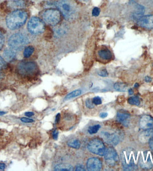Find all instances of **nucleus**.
<instances>
[{"mask_svg": "<svg viewBox=\"0 0 153 171\" xmlns=\"http://www.w3.org/2000/svg\"><path fill=\"white\" fill-rule=\"evenodd\" d=\"M28 18V14L26 11L17 9L12 12L6 18V24L11 30H15L23 26Z\"/></svg>", "mask_w": 153, "mask_h": 171, "instance_id": "f257e3e1", "label": "nucleus"}, {"mask_svg": "<svg viewBox=\"0 0 153 171\" xmlns=\"http://www.w3.org/2000/svg\"><path fill=\"white\" fill-rule=\"evenodd\" d=\"M57 5L64 17L67 20L75 18L78 14V5L75 0H61Z\"/></svg>", "mask_w": 153, "mask_h": 171, "instance_id": "f03ea898", "label": "nucleus"}, {"mask_svg": "<svg viewBox=\"0 0 153 171\" xmlns=\"http://www.w3.org/2000/svg\"><path fill=\"white\" fill-rule=\"evenodd\" d=\"M138 153L131 147L123 150L120 154V159L124 170L134 171L138 168L137 166Z\"/></svg>", "mask_w": 153, "mask_h": 171, "instance_id": "7ed1b4c3", "label": "nucleus"}, {"mask_svg": "<svg viewBox=\"0 0 153 171\" xmlns=\"http://www.w3.org/2000/svg\"><path fill=\"white\" fill-rule=\"evenodd\" d=\"M29 42L27 36L22 33H16L9 37L8 45L14 51H19L23 49Z\"/></svg>", "mask_w": 153, "mask_h": 171, "instance_id": "20e7f679", "label": "nucleus"}, {"mask_svg": "<svg viewBox=\"0 0 153 171\" xmlns=\"http://www.w3.org/2000/svg\"><path fill=\"white\" fill-rule=\"evenodd\" d=\"M17 70L20 74L28 76L37 73L38 67L34 62L23 61L19 63L17 66Z\"/></svg>", "mask_w": 153, "mask_h": 171, "instance_id": "39448f33", "label": "nucleus"}, {"mask_svg": "<svg viewBox=\"0 0 153 171\" xmlns=\"http://www.w3.org/2000/svg\"><path fill=\"white\" fill-rule=\"evenodd\" d=\"M27 29L29 32L33 35L41 34L45 31V23L39 18L32 17L28 22Z\"/></svg>", "mask_w": 153, "mask_h": 171, "instance_id": "423d86ee", "label": "nucleus"}, {"mask_svg": "<svg viewBox=\"0 0 153 171\" xmlns=\"http://www.w3.org/2000/svg\"><path fill=\"white\" fill-rule=\"evenodd\" d=\"M43 19L47 24L51 26L57 25L61 20L60 11L55 9H49L43 13Z\"/></svg>", "mask_w": 153, "mask_h": 171, "instance_id": "0eeeda50", "label": "nucleus"}, {"mask_svg": "<svg viewBox=\"0 0 153 171\" xmlns=\"http://www.w3.org/2000/svg\"><path fill=\"white\" fill-rule=\"evenodd\" d=\"M87 149L92 153L100 156H104L106 150L104 143L97 139L90 140L87 145Z\"/></svg>", "mask_w": 153, "mask_h": 171, "instance_id": "6e6552de", "label": "nucleus"}, {"mask_svg": "<svg viewBox=\"0 0 153 171\" xmlns=\"http://www.w3.org/2000/svg\"><path fill=\"white\" fill-rule=\"evenodd\" d=\"M140 166L143 169H149L153 167V153L146 151L141 153L139 157Z\"/></svg>", "mask_w": 153, "mask_h": 171, "instance_id": "1a4fd4ad", "label": "nucleus"}, {"mask_svg": "<svg viewBox=\"0 0 153 171\" xmlns=\"http://www.w3.org/2000/svg\"><path fill=\"white\" fill-rule=\"evenodd\" d=\"M105 161L108 166L114 167L119 163V157L116 151L112 147H109L106 150Z\"/></svg>", "mask_w": 153, "mask_h": 171, "instance_id": "9d476101", "label": "nucleus"}, {"mask_svg": "<svg viewBox=\"0 0 153 171\" xmlns=\"http://www.w3.org/2000/svg\"><path fill=\"white\" fill-rule=\"evenodd\" d=\"M101 136L106 143L113 146L118 144L121 139V135L119 133H110L107 132H102Z\"/></svg>", "mask_w": 153, "mask_h": 171, "instance_id": "9b49d317", "label": "nucleus"}, {"mask_svg": "<svg viewBox=\"0 0 153 171\" xmlns=\"http://www.w3.org/2000/svg\"><path fill=\"white\" fill-rule=\"evenodd\" d=\"M137 24L142 28L151 29L153 28V15L142 16L138 20Z\"/></svg>", "mask_w": 153, "mask_h": 171, "instance_id": "f8f14e48", "label": "nucleus"}, {"mask_svg": "<svg viewBox=\"0 0 153 171\" xmlns=\"http://www.w3.org/2000/svg\"><path fill=\"white\" fill-rule=\"evenodd\" d=\"M32 4L31 1L29 0H15L9 1L7 3L8 7L11 9H18L26 8L30 6Z\"/></svg>", "mask_w": 153, "mask_h": 171, "instance_id": "ddd939ff", "label": "nucleus"}, {"mask_svg": "<svg viewBox=\"0 0 153 171\" xmlns=\"http://www.w3.org/2000/svg\"><path fill=\"white\" fill-rule=\"evenodd\" d=\"M98 59L104 62H108L112 59V52L107 47H102L98 51Z\"/></svg>", "mask_w": 153, "mask_h": 171, "instance_id": "4468645a", "label": "nucleus"}, {"mask_svg": "<svg viewBox=\"0 0 153 171\" xmlns=\"http://www.w3.org/2000/svg\"><path fill=\"white\" fill-rule=\"evenodd\" d=\"M86 167L89 171H99L101 169L102 164L101 161L98 158H91L87 160Z\"/></svg>", "mask_w": 153, "mask_h": 171, "instance_id": "2eb2a0df", "label": "nucleus"}, {"mask_svg": "<svg viewBox=\"0 0 153 171\" xmlns=\"http://www.w3.org/2000/svg\"><path fill=\"white\" fill-rule=\"evenodd\" d=\"M140 126L143 130L153 128V118L149 115H144L140 120Z\"/></svg>", "mask_w": 153, "mask_h": 171, "instance_id": "dca6fc26", "label": "nucleus"}, {"mask_svg": "<svg viewBox=\"0 0 153 171\" xmlns=\"http://www.w3.org/2000/svg\"><path fill=\"white\" fill-rule=\"evenodd\" d=\"M130 119V114L127 111L124 110H120L118 111L116 115V120L119 122L123 125L128 124V120Z\"/></svg>", "mask_w": 153, "mask_h": 171, "instance_id": "f3484780", "label": "nucleus"}, {"mask_svg": "<svg viewBox=\"0 0 153 171\" xmlns=\"http://www.w3.org/2000/svg\"><path fill=\"white\" fill-rule=\"evenodd\" d=\"M3 56L5 60L11 62L15 60L16 57V54L12 49L7 48L3 52Z\"/></svg>", "mask_w": 153, "mask_h": 171, "instance_id": "a211bd4d", "label": "nucleus"}, {"mask_svg": "<svg viewBox=\"0 0 153 171\" xmlns=\"http://www.w3.org/2000/svg\"><path fill=\"white\" fill-rule=\"evenodd\" d=\"M153 137V131L151 129L145 130L142 132L139 137V139L142 143H146Z\"/></svg>", "mask_w": 153, "mask_h": 171, "instance_id": "6ab92c4d", "label": "nucleus"}, {"mask_svg": "<svg viewBox=\"0 0 153 171\" xmlns=\"http://www.w3.org/2000/svg\"><path fill=\"white\" fill-rule=\"evenodd\" d=\"M144 12L145 9L144 7L140 5L137 4L135 6L134 11L132 14V18L138 21L139 19L143 16Z\"/></svg>", "mask_w": 153, "mask_h": 171, "instance_id": "aec40b11", "label": "nucleus"}, {"mask_svg": "<svg viewBox=\"0 0 153 171\" xmlns=\"http://www.w3.org/2000/svg\"><path fill=\"white\" fill-rule=\"evenodd\" d=\"M54 170L56 171H72L73 170V167L69 164H61L57 165Z\"/></svg>", "mask_w": 153, "mask_h": 171, "instance_id": "412c9836", "label": "nucleus"}, {"mask_svg": "<svg viewBox=\"0 0 153 171\" xmlns=\"http://www.w3.org/2000/svg\"><path fill=\"white\" fill-rule=\"evenodd\" d=\"M114 88L116 91L120 92H125L128 90V85L124 83L118 82L114 84Z\"/></svg>", "mask_w": 153, "mask_h": 171, "instance_id": "4be33fe9", "label": "nucleus"}, {"mask_svg": "<svg viewBox=\"0 0 153 171\" xmlns=\"http://www.w3.org/2000/svg\"><path fill=\"white\" fill-rule=\"evenodd\" d=\"M34 51V48L32 46L27 47L23 52V56L25 58H28L31 56Z\"/></svg>", "mask_w": 153, "mask_h": 171, "instance_id": "5701e85b", "label": "nucleus"}, {"mask_svg": "<svg viewBox=\"0 0 153 171\" xmlns=\"http://www.w3.org/2000/svg\"><path fill=\"white\" fill-rule=\"evenodd\" d=\"M82 93V91L80 90H75L74 91L72 92L71 93L69 94L67 96L65 97V100H67L69 99H71L72 98H75V97H78V96L81 95Z\"/></svg>", "mask_w": 153, "mask_h": 171, "instance_id": "b1692460", "label": "nucleus"}, {"mask_svg": "<svg viewBox=\"0 0 153 171\" xmlns=\"http://www.w3.org/2000/svg\"><path fill=\"white\" fill-rule=\"evenodd\" d=\"M67 144L69 146L75 149H79L80 147V142L79 140L77 139L71 140L69 141Z\"/></svg>", "mask_w": 153, "mask_h": 171, "instance_id": "393cba45", "label": "nucleus"}, {"mask_svg": "<svg viewBox=\"0 0 153 171\" xmlns=\"http://www.w3.org/2000/svg\"><path fill=\"white\" fill-rule=\"evenodd\" d=\"M128 103L131 105L138 106L140 104L139 98L138 96H134L130 97L128 99Z\"/></svg>", "mask_w": 153, "mask_h": 171, "instance_id": "a878e982", "label": "nucleus"}, {"mask_svg": "<svg viewBox=\"0 0 153 171\" xmlns=\"http://www.w3.org/2000/svg\"><path fill=\"white\" fill-rule=\"evenodd\" d=\"M101 126L99 124H96L92 127H89L88 129V132L90 134H95L98 132Z\"/></svg>", "mask_w": 153, "mask_h": 171, "instance_id": "bb28decb", "label": "nucleus"}, {"mask_svg": "<svg viewBox=\"0 0 153 171\" xmlns=\"http://www.w3.org/2000/svg\"><path fill=\"white\" fill-rule=\"evenodd\" d=\"M7 67V64L5 60L0 56V70L5 69Z\"/></svg>", "mask_w": 153, "mask_h": 171, "instance_id": "cd10ccee", "label": "nucleus"}, {"mask_svg": "<svg viewBox=\"0 0 153 171\" xmlns=\"http://www.w3.org/2000/svg\"><path fill=\"white\" fill-rule=\"evenodd\" d=\"M92 101L94 105H100V104H101L102 103V101L101 98L98 97V96H96V97H94L92 99Z\"/></svg>", "mask_w": 153, "mask_h": 171, "instance_id": "c85d7f7f", "label": "nucleus"}, {"mask_svg": "<svg viewBox=\"0 0 153 171\" xmlns=\"http://www.w3.org/2000/svg\"><path fill=\"white\" fill-rule=\"evenodd\" d=\"M100 9L98 7L94 8L92 11V14L94 17H98L100 14Z\"/></svg>", "mask_w": 153, "mask_h": 171, "instance_id": "c756f323", "label": "nucleus"}, {"mask_svg": "<svg viewBox=\"0 0 153 171\" xmlns=\"http://www.w3.org/2000/svg\"><path fill=\"white\" fill-rule=\"evenodd\" d=\"M86 105L87 108L91 109V108L94 107V104L93 103L92 101H91L90 99H87L86 101Z\"/></svg>", "mask_w": 153, "mask_h": 171, "instance_id": "7c9ffc66", "label": "nucleus"}, {"mask_svg": "<svg viewBox=\"0 0 153 171\" xmlns=\"http://www.w3.org/2000/svg\"><path fill=\"white\" fill-rule=\"evenodd\" d=\"M98 74L99 76L102 77H107L108 75V72L106 69H104L98 72Z\"/></svg>", "mask_w": 153, "mask_h": 171, "instance_id": "2f4dec72", "label": "nucleus"}, {"mask_svg": "<svg viewBox=\"0 0 153 171\" xmlns=\"http://www.w3.org/2000/svg\"><path fill=\"white\" fill-rule=\"evenodd\" d=\"M4 43V37L1 32H0V51L1 50Z\"/></svg>", "mask_w": 153, "mask_h": 171, "instance_id": "473e14b6", "label": "nucleus"}, {"mask_svg": "<svg viewBox=\"0 0 153 171\" xmlns=\"http://www.w3.org/2000/svg\"><path fill=\"white\" fill-rule=\"evenodd\" d=\"M21 121L24 123H31L34 121V120H32V119H29V118H27L22 117L21 118Z\"/></svg>", "mask_w": 153, "mask_h": 171, "instance_id": "72a5a7b5", "label": "nucleus"}, {"mask_svg": "<svg viewBox=\"0 0 153 171\" xmlns=\"http://www.w3.org/2000/svg\"><path fill=\"white\" fill-rule=\"evenodd\" d=\"M58 134H59V132L57 130H55L53 132V137L54 139H56V140L58 138Z\"/></svg>", "mask_w": 153, "mask_h": 171, "instance_id": "f704fd0d", "label": "nucleus"}, {"mask_svg": "<svg viewBox=\"0 0 153 171\" xmlns=\"http://www.w3.org/2000/svg\"><path fill=\"white\" fill-rule=\"evenodd\" d=\"M75 171H85V169H84V168L81 165H77L75 169Z\"/></svg>", "mask_w": 153, "mask_h": 171, "instance_id": "c9c22d12", "label": "nucleus"}, {"mask_svg": "<svg viewBox=\"0 0 153 171\" xmlns=\"http://www.w3.org/2000/svg\"><path fill=\"white\" fill-rule=\"evenodd\" d=\"M61 119V114L60 113H58L57 114L56 116V120H55V122L56 123H59Z\"/></svg>", "mask_w": 153, "mask_h": 171, "instance_id": "e433bc0d", "label": "nucleus"}, {"mask_svg": "<svg viewBox=\"0 0 153 171\" xmlns=\"http://www.w3.org/2000/svg\"><path fill=\"white\" fill-rule=\"evenodd\" d=\"M149 143L150 149L153 150V137H152L151 139L149 140Z\"/></svg>", "mask_w": 153, "mask_h": 171, "instance_id": "4c0bfd02", "label": "nucleus"}, {"mask_svg": "<svg viewBox=\"0 0 153 171\" xmlns=\"http://www.w3.org/2000/svg\"><path fill=\"white\" fill-rule=\"evenodd\" d=\"M25 115L27 116V117H31L32 116H34V113L32 112H27L25 113Z\"/></svg>", "mask_w": 153, "mask_h": 171, "instance_id": "58836bf2", "label": "nucleus"}, {"mask_svg": "<svg viewBox=\"0 0 153 171\" xmlns=\"http://www.w3.org/2000/svg\"><path fill=\"white\" fill-rule=\"evenodd\" d=\"M108 115V114L107 113L102 112L100 113V114L99 115V116L102 118H105L107 117Z\"/></svg>", "mask_w": 153, "mask_h": 171, "instance_id": "ea45409f", "label": "nucleus"}, {"mask_svg": "<svg viewBox=\"0 0 153 171\" xmlns=\"http://www.w3.org/2000/svg\"><path fill=\"white\" fill-rule=\"evenodd\" d=\"M145 81L146 83H150L152 81V78L149 76H146L145 78Z\"/></svg>", "mask_w": 153, "mask_h": 171, "instance_id": "a19ab883", "label": "nucleus"}, {"mask_svg": "<svg viewBox=\"0 0 153 171\" xmlns=\"http://www.w3.org/2000/svg\"><path fill=\"white\" fill-rule=\"evenodd\" d=\"M5 164H3V163H0V169L1 170H4L5 168Z\"/></svg>", "mask_w": 153, "mask_h": 171, "instance_id": "79ce46f5", "label": "nucleus"}, {"mask_svg": "<svg viewBox=\"0 0 153 171\" xmlns=\"http://www.w3.org/2000/svg\"><path fill=\"white\" fill-rule=\"evenodd\" d=\"M128 93L130 95H132L134 94V91L132 89H130L128 90Z\"/></svg>", "mask_w": 153, "mask_h": 171, "instance_id": "37998d69", "label": "nucleus"}, {"mask_svg": "<svg viewBox=\"0 0 153 171\" xmlns=\"http://www.w3.org/2000/svg\"><path fill=\"white\" fill-rule=\"evenodd\" d=\"M3 78V74L2 73V72L1 71V70H0V80H1L2 78Z\"/></svg>", "mask_w": 153, "mask_h": 171, "instance_id": "c03bdc74", "label": "nucleus"}, {"mask_svg": "<svg viewBox=\"0 0 153 171\" xmlns=\"http://www.w3.org/2000/svg\"><path fill=\"white\" fill-rule=\"evenodd\" d=\"M6 113L5 112L3 111H0V116H2V115H4V114H5Z\"/></svg>", "mask_w": 153, "mask_h": 171, "instance_id": "a18cd8bd", "label": "nucleus"}, {"mask_svg": "<svg viewBox=\"0 0 153 171\" xmlns=\"http://www.w3.org/2000/svg\"><path fill=\"white\" fill-rule=\"evenodd\" d=\"M139 86V85L138 84V83H136V84H135L134 85V87L135 88H137Z\"/></svg>", "mask_w": 153, "mask_h": 171, "instance_id": "49530a36", "label": "nucleus"}]
</instances>
